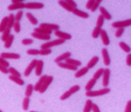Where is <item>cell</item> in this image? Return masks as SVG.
I'll list each match as a JSON object with an SVG mask.
<instances>
[{"label":"cell","instance_id":"1","mask_svg":"<svg viewBox=\"0 0 131 112\" xmlns=\"http://www.w3.org/2000/svg\"><path fill=\"white\" fill-rule=\"evenodd\" d=\"M110 90L109 88H104L98 91H91L86 92V96L88 97H95L102 96L104 95H107L110 93Z\"/></svg>","mask_w":131,"mask_h":112},{"label":"cell","instance_id":"2","mask_svg":"<svg viewBox=\"0 0 131 112\" xmlns=\"http://www.w3.org/2000/svg\"><path fill=\"white\" fill-rule=\"evenodd\" d=\"M80 90V86L79 85H73L72 87H71L70 88V90H68L66 91L64 93H63L60 97V99L61 100H65L70 97V96H72V95H73L75 93H77L78 91Z\"/></svg>","mask_w":131,"mask_h":112},{"label":"cell","instance_id":"3","mask_svg":"<svg viewBox=\"0 0 131 112\" xmlns=\"http://www.w3.org/2000/svg\"><path fill=\"white\" fill-rule=\"evenodd\" d=\"M65 41L61 39H55V40L51 41L48 42L44 43L43 44L41 45V48H51V47L53 46H56L62 45V43H64Z\"/></svg>","mask_w":131,"mask_h":112},{"label":"cell","instance_id":"4","mask_svg":"<svg viewBox=\"0 0 131 112\" xmlns=\"http://www.w3.org/2000/svg\"><path fill=\"white\" fill-rule=\"evenodd\" d=\"M131 25V20L130 19H128L126 20H121V21H116L113 23L112 24L114 28H124V27H129Z\"/></svg>","mask_w":131,"mask_h":112},{"label":"cell","instance_id":"5","mask_svg":"<svg viewBox=\"0 0 131 112\" xmlns=\"http://www.w3.org/2000/svg\"><path fill=\"white\" fill-rule=\"evenodd\" d=\"M110 74H111V71L109 68H106L104 69V72H103V74H102V85L104 88H107V86L109 85L110 83Z\"/></svg>","mask_w":131,"mask_h":112},{"label":"cell","instance_id":"6","mask_svg":"<svg viewBox=\"0 0 131 112\" xmlns=\"http://www.w3.org/2000/svg\"><path fill=\"white\" fill-rule=\"evenodd\" d=\"M53 78L52 76H48L47 78L46 79V80L44 81V82L41 85V87L39 89V92L40 93H44L46 90H47V88H48V86L51 85V83L53 82Z\"/></svg>","mask_w":131,"mask_h":112},{"label":"cell","instance_id":"7","mask_svg":"<svg viewBox=\"0 0 131 112\" xmlns=\"http://www.w3.org/2000/svg\"><path fill=\"white\" fill-rule=\"evenodd\" d=\"M37 60H32V62H30V63L29 64V65L27 66V67L25 69L24 72V76H29L30 74L32 73V72L33 71L34 69H35V67H36V64H37Z\"/></svg>","mask_w":131,"mask_h":112},{"label":"cell","instance_id":"8","mask_svg":"<svg viewBox=\"0 0 131 112\" xmlns=\"http://www.w3.org/2000/svg\"><path fill=\"white\" fill-rule=\"evenodd\" d=\"M102 56L104 65L105 66H109L111 64V60H110L108 50L106 48H104L102 49Z\"/></svg>","mask_w":131,"mask_h":112},{"label":"cell","instance_id":"9","mask_svg":"<svg viewBox=\"0 0 131 112\" xmlns=\"http://www.w3.org/2000/svg\"><path fill=\"white\" fill-rule=\"evenodd\" d=\"M43 7V4L41 2H28L25 4V8L27 9H41Z\"/></svg>","mask_w":131,"mask_h":112},{"label":"cell","instance_id":"10","mask_svg":"<svg viewBox=\"0 0 131 112\" xmlns=\"http://www.w3.org/2000/svg\"><path fill=\"white\" fill-rule=\"evenodd\" d=\"M0 57L4 59H11V60H18L20 58V55L15 53H2L0 54Z\"/></svg>","mask_w":131,"mask_h":112},{"label":"cell","instance_id":"11","mask_svg":"<svg viewBox=\"0 0 131 112\" xmlns=\"http://www.w3.org/2000/svg\"><path fill=\"white\" fill-rule=\"evenodd\" d=\"M55 35L58 37L59 39H63V40H70L72 39V35L69 34V33H67V32H62V31H60V30H57V31H55L54 32Z\"/></svg>","mask_w":131,"mask_h":112},{"label":"cell","instance_id":"12","mask_svg":"<svg viewBox=\"0 0 131 112\" xmlns=\"http://www.w3.org/2000/svg\"><path fill=\"white\" fill-rule=\"evenodd\" d=\"M39 27L41 28H43V29H48L51 31H57L59 30L60 26L56 24H51V23H41L39 25Z\"/></svg>","mask_w":131,"mask_h":112},{"label":"cell","instance_id":"13","mask_svg":"<svg viewBox=\"0 0 131 112\" xmlns=\"http://www.w3.org/2000/svg\"><path fill=\"white\" fill-rule=\"evenodd\" d=\"M43 68V61L41 60H37L36 67H35V75L37 76H41Z\"/></svg>","mask_w":131,"mask_h":112},{"label":"cell","instance_id":"14","mask_svg":"<svg viewBox=\"0 0 131 112\" xmlns=\"http://www.w3.org/2000/svg\"><path fill=\"white\" fill-rule=\"evenodd\" d=\"M100 36L101 39H102V43H103L104 46L110 45V38H109V37H108L107 32L105 29H102V30H101Z\"/></svg>","mask_w":131,"mask_h":112},{"label":"cell","instance_id":"15","mask_svg":"<svg viewBox=\"0 0 131 112\" xmlns=\"http://www.w3.org/2000/svg\"><path fill=\"white\" fill-rule=\"evenodd\" d=\"M25 8V4L23 2L19 4H11V5L8 6V11H15V10H21L23 8Z\"/></svg>","mask_w":131,"mask_h":112},{"label":"cell","instance_id":"16","mask_svg":"<svg viewBox=\"0 0 131 112\" xmlns=\"http://www.w3.org/2000/svg\"><path fill=\"white\" fill-rule=\"evenodd\" d=\"M32 37L35 38L39 40H43V41H48L51 39V35H42V34H39L37 32H32Z\"/></svg>","mask_w":131,"mask_h":112},{"label":"cell","instance_id":"17","mask_svg":"<svg viewBox=\"0 0 131 112\" xmlns=\"http://www.w3.org/2000/svg\"><path fill=\"white\" fill-rule=\"evenodd\" d=\"M100 12V15L102 16V17L104 18V20H112V15L109 13V11H107L106 8L103 7V6H100L99 8Z\"/></svg>","mask_w":131,"mask_h":112},{"label":"cell","instance_id":"18","mask_svg":"<svg viewBox=\"0 0 131 112\" xmlns=\"http://www.w3.org/2000/svg\"><path fill=\"white\" fill-rule=\"evenodd\" d=\"M72 53L70 52H65L63 54H62L60 55H59L55 59V62H56L57 64L59 62H62V61H65L67 59L70 58V56H71Z\"/></svg>","mask_w":131,"mask_h":112},{"label":"cell","instance_id":"19","mask_svg":"<svg viewBox=\"0 0 131 112\" xmlns=\"http://www.w3.org/2000/svg\"><path fill=\"white\" fill-rule=\"evenodd\" d=\"M72 12L74 14L75 16H79V17H80L81 18H89V14L88 13H86V12L83 11H81V10H79L78 8L72 9Z\"/></svg>","mask_w":131,"mask_h":112},{"label":"cell","instance_id":"20","mask_svg":"<svg viewBox=\"0 0 131 112\" xmlns=\"http://www.w3.org/2000/svg\"><path fill=\"white\" fill-rule=\"evenodd\" d=\"M58 67H60V68L66 69V70H71V71H77L78 68V67H74V66L71 65V64H68V63H66V62H63L58 63Z\"/></svg>","mask_w":131,"mask_h":112},{"label":"cell","instance_id":"21","mask_svg":"<svg viewBox=\"0 0 131 112\" xmlns=\"http://www.w3.org/2000/svg\"><path fill=\"white\" fill-rule=\"evenodd\" d=\"M47 75H43V76H41V77H40V79H39V81H37V83H36L35 85H34V91H37L39 92V89L41 87V85L44 82V81L46 80V79L47 78Z\"/></svg>","mask_w":131,"mask_h":112},{"label":"cell","instance_id":"22","mask_svg":"<svg viewBox=\"0 0 131 112\" xmlns=\"http://www.w3.org/2000/svg\"><path fill=\"white\" fill-rule=\"evenodd\" d=\"M88 70H89V69L87 67H83V68H81V70H79V71H77V72L75 73L74 76L76 78H77V79L81 78V76H83L85 74H86L88 72Z\"/></svg>","mask_w":131,"mask_h":112},{"label":"cell","instance_id":"23","mask_svg":"<svg viewBox=\"0 0 131 112\" xmlns=\"http://www.w3.org/2000/svg\"><path fill=\"white\" fill-rule=\"evenodd\" d=\"M7 25H8V16H5L3 18L0 23V32L2 33L7 28Z\"/></svg>","mask_w":131,"mask_h":112},{"label":"cell","instance_id":"24","mask_svg":"<svg viewBox=\"0 0 131 112\" xmlns=\"http://www.w3.org/2000/svg\"><path fill=\"white\" fill-rule=\"evenodd\" d=\"M99 57H97V56H94L93 58L91 59L90 61L88 62V64H87V67H88V69H91V68L94 67L97 64V62H99Z\"/></svg>","mask_w":131,"mask_h":112},{"label":"cell","instance_id":"25","mask_svg":"<svg viewBox=\"0 0 131 112\" xmlns=\"http://www.w3.org/2000/svg\"><path fill=\"white\" fill-rule=\"evenodd\" d=\"M8 79L19 85H23L25 84V81L20 77H17V76H14L10 75Z\"/></svg>","mask_w":131,"mask_h":112},{"label":"cell","instance_id":"26","mask_svg":"<svg viewBox=\"0 0 131 112\" xmlns=\"http://www.w3.org/2000/svg\"><path fill=\"white\" fill-rule=\"evenodd\" d=\"M65 62L76 67H80L81 65V61L78 60H74V59L70 58L67 59V60H65Z\"/></svg>","mask_w":131,"mask_h":112},{"label":"cell","instance_id":"27","mask_svg":"<svg viewBox=\"0 0 131 112\" xmlns=\"http://www.w3.org/2000/svg\"><path fill=\"white\" fill-rule=\"evenodd\" d=\"M34 32L39 33V34H42V35H51L52 34V31L51 30H48V29H43V28H41V27H36L34 29Z\"/></svg>","mask_w":131,"mask_h":112},{"label":"cell","instance_id":"28","mask_svg":"<svg viewBox=\"0 0 131 112\" xmlns=\"http://www.w3.org/2000/svg\"><path fill=\"white\" fill-rule=\"evenodd\" d=\"M15 23H16L15 15L14 14H10L9 16H8V25H7V28L11 29L13 27V26H14Z\"/></svg>","mask_w":131,"mask_h":112},{"label":"cell","instance_id":"29","mask_svg":"<svg viewBox=\"0 0 131 112\" xmlns=\"http://www.w3.org/2000/svg\"><path fill=\"white\" fill-rule=\"evenodd\" d=\"M96 82H97V80L94 79L93 78V79H91V80L89 81L88 83H87L86 86H85V90L86 91V92H87V91H92V88H93L94 85L96 84Z\"/></svg>","mask_w":131,"mask_h":112},{"label":"cell","instance_id":"30","mask_svg":"<svg viewBox=\"0 0 131 112\" xmlns=\"http://www.w3.org/2000/svg\"><path fill=\"white\" fill-rule=\"evenodd\" d=\"M14 36L13 35H11L8 37V39L4 41V47L6 48H11L12 43L14 42Z\"/></svg>","mask_w":131,"mask_h":112},{"label":"cell","instance_id":"31","mask_svg":"<svg viewBox=\"0 0 131 112\" xmlns=\"http://www.w3.org/2000/svg\"><path fill=\"white\" fill-rule=\"evenodd\" d=\"M26 17H27V19L29 20V22H30L32 25H36L38 24V20L36 18L35 16H33L30 12H27V13H26Z\"/></svg>","mask_w":131,"mask_h":112},{"label":"cell","instance_id":"32","mask_svg":"<svg viewBox=\"0 0 131 112\" xmlns=\"http://www.w3.org/2000/svg\"><path fill=\"white\" fill-rule=\"evenodd\" d=\"M93 102L91 99H87L85 104V107L83 108V112H91L92 110V106H93Z\"/></svg>","mask_w":131,"mask_h":112},{"label":"cell","instance_id":"33","mask_svg":"<svg viewBox=\"0 0 131 112\" xmlns=\"http://www.w3.org/2000/svg\"><path fill=\"white\" fill-rule=\"evenodd\" d=\"M119 46H120V48L123 50L124 52H126V53H130V47L129 46L127 43H126L125 42H123V41H121L119 43Z\"/></svg>","mask_w":131,"mask_h":112},{"label":"cell","instance_id":"34","mask_svg":"<svg viewBox=\"0 0 131 112\" xmlns=\"http://www.w3.org/2000/svg\"><path fill=\"white\" fill-rule=\"evenodd\" d=\"M8 74H10L11 76L21 78V74H20V73L18 70H16L15 68H14V67H9V68H8Z\"/></svg>","mask_w":131,"mask_h":112},{"label":"cell","instance_id":"35","mask_svg":"<svg viewBox=\"0 0 131 112\" xmlns=\"http://www.w3.org/2000/svg\"><path fill=\"white\" fill-rule=\"evenodd\" d=\"M11 29L9 28H6V29L2 32V35L1 37V39H2V41H5L8 37L11 35Z\"/></svg>","mask_w":131,"mask_h":112},{"label":"cell","instance_id":"36","mask_svg":"<svg viewBox=\"0 0 131 112\" xmlns=\"http://www.w3.org/2000/svg\"><path fill=\"white\" fill-rule=\"evenodd\" d=\"M34 91V85L32 84H28L26 87L25 91V97H29L32 95V92Z\"/></svg>","mask_w":131,"mask_h":112},{"label":"cell","instance_id":"37","mask_svg":"<svg viewBox=\"0 0 131 112\" xmlns=\"http://www.w3.org/2000/svg\"><path fill=\"white\" fill-rule=\"evenodd\" d=\"M29 102H30V99L27 97H25L23 101V109L24 111H27L29 109Z\"/></svg>","mask_w":131,"mask_h":112},{"label":"cell","instance_id":"38","mask_svg":"<svg viewBox=\"0 0 131 112\" xmlns=\"http://www.w3.org/2000/svg\"><path fill=\"white\" fill-rule=\"evenodd\" d=\"M58 4H60V6H61L62 8H64L67 11L72 12V8H71L70 6L68 5L67 3H66V2L64 1V0H60V1H58Z\"/></svg>","mask_w":131,"mask_h":112},{"label":"cell","instance_id":"39","mask_svg":"<svg viewBox=\"0 0 131 112\" xmlns=\"http://www.w3.org/2000/svg\"><path fill=\"white\" fill-rule=\"evenodd\" d=\"M102 30V28L98 27H95V29H93V31L92 32V37L94 39H97V38L100 37V32Z\"/></svg>","mask_w":131,"mask_h":112},{"label":"cell","instance_id":"40","mask_svg":"<svg viewBox=\"0 0 131 112\" xmlns=\"http://www.w3.org/2000/svg\"><path fill=\"white\" fill-rule=\"evenodd\" d=\"M103 72H104V69L102 68H100L98 70H97L95 73L93 75V79L95 80H98L101 77L103 74Z\"/></svg>","mask_w":131,"mask_h":112},{"label":"cell","instance_id":"41","mask_svg":"<svg viewBox=\"0 0 131 112\" xmlns=\"http://www.w3.org/2000/svg\"><path fill=\"white\" fill-rule=\"evenodd\" d=\"M52 53L51 48H41L39 50V55H48Z\"/></svg>","mask_w":131,"mask_h":112},{"label":"cell","instance_id":"42","mask_svg":"<svg viewBox=\"0 0 131 112\" xmlns=\"http://www.w3.org/2000/svg\"><path fill=\"white\" fill-rule=\"evenodd\" d=\"M101 2H102V0H95L93 5L91 8V12H95L97 8H100V5Z\"/></svg>","mask_w":131,"mask_h":112},{"label":"cell","instance_id":"43","mask_svg":"<svg viewBox=\"0 0 131 112\" xmlns=\"http://www.w3.org/2000/svg\"><path fill=\"white\" fill-rule=\"evenodd\" d=\"M104 23V18L102 17V16L100 15L97 18V20L96 22V26L98 27H100L102 28V27L103 26V25Z\"/></svg>","mask_w":131,"mask_h":112},{"label":"cell","instance_id":"44","mask_svg":"<svg viewBox=\"0 0 131 112\" xmlns=\"http://www.w3.org/2000/svg\"><path fill=\"white\" fill-rule=\"evenodd\" d=\"M23 11L22 10H19L17 14L15 15V20H16V22H19L21 20L22 18H23Z\"/></svg>","mask_w":131,"mask_h":112},{"label":"cell","instance_id":"45","mask_svg":"<svg viewBox=\"0 0 131 112\" xmlns=\"http://www.w3.org/2000/svg\"><path fill=\"white\" fill-rule=\"evenodd\" d=\"M27 53L30 55H37L39 53V50L38 49H28Z\"/></svg>","mask_w":131,"mask_h":112},{"label":"cell","instance_id":"46","mask_svg":"<svg viewBox=\"0 0 131 112\" xmlns=\"http://www.w3.org/2000/svg\"><path fill=\"white\" fill-rule=\"evenodd\" d=\"M13 27H14V30L16 33H19L21 30V27H20V24L19 22H16L14 23Z\"/></svg>","mask_w":131,"mask_h":112},{"label":"cell","instance_id":"47","mask_svg":"<svg viewBox=\"0 0 131 112\" xmlns=\"http://www.w3.org/2000/svg\"><path fill=\"white\" fill-rule=\"evenodd\" d=\"M65 2H66V3H67V4L70 6V7L72 8V9L77 8V3L75 2L74 1H73V0H66Z\"/></svg>","mask_w":131,"mask_h":112},{"label":"cell","instance_id":"48","mask_svg":"<svg viewBox=\"0 0 131 112\" xmlns=\"http://www.w3.org/2000/svg\"><path fill=\"white\" fill-rule=\"evenodd\" d=\"M0 64L2 65L3 67H6V68L9 67V65H10L9 62H8V61H6V59L2 58H1V57H0Z\"/></svg>","mask_w":131,"mask_h":112},{"label":"cell","instance_id":"49","mask_svg":"<svg viewBox=\"0 0 131 112\" xmlns=\"http://www.w3.org/2000/svg\"><path fill=\"white\" fill-rule=\"evenodd\" d=\"M33 42H34V41H33V39H23L22 40V43H23V45L25 46L30 45V44H32Z\"/></svg>","mask_w":131,"mask_h":112},{"label":"cell","instance_id":"50","mask_svg":"<svg viewBox=\"0 0 131 112\" xmlns=\"http://www.w3.org/2000/svg\"><path fill=\"white\" fill-rule=\"evenodd\" d=\"M123 32H124V28H118V29H117L115 34L116 37L120 38L123 35Z\"/></svg>","mask_w":131,"mask_h":112},{"label":"cell","instance_id":"51","mask_svg":"<svg viewBox=\"0 0 131 112\" xmlns=\"http://www.w3.org/2000/svg\"><path fill=\"white\" fill-rule=\"evenodd\" d=\"M94 2H95V0H89V1H88L86 4V8L88 10H91V8H92V6L93 5Z\"/></svg>","mask_w":131,"mask_h":112},{"label":"cell","instance_id":"52","mask_svg":"<svg viewBox=\"0 0 131 112\" xmlns=\"http://www.w3.org/2000/svg\"><path fill=\"white\" fill-rule=\"evenodd\" d=\"M124 112H131V101L129 100L127 102L126 106V109H125V111Z\"/></svg>","mask_w":131,"mask_h":112},{"label":"cell","instance_id":"53","mask_svg":"<svg viewBox=\"0 0 131 112\" xmlns=\"http://www.w3.org/2000/svg\"><path fill=\"white\" fill-rule=\"evenodd\" d=\"M92 111H93V112H101L100 111V109L99 107H98L96 104H93V106H92Z\"/></svg>","mask_w":131,"mask_h":112},{"label":"cell","instance_id":"54","mask_svg":"<svg viewBox=\"0 0 131 112\" xmlns=\"http://www.w3.org/2000/svg\"><path fill=\"white\" fill-rule=\"evenodd\" d=\"M126 64L128 66V67H130L131 66V54L128 53V55H127V58H126Z\"/></svg>","mask_w":131,"mask_h":112},{"label":"cell","instance_id":"55","mask_svg":"<svg viewBox=\"0 0 131 112\" xmlns=\"http://www.w3.org/2000/svg\"><path fill=\"white\" fill-rule=\"evenodd\" d=\"M0 72H2L3 74H8V68H6V67H3L2 65H1V64H0Z\"/></svg>","mask_w":131,"mask_h":112},{"label":"cell","instance_id":"56","mask_svg":"<svg viewBox=\"0 0 131 112\" xmlns=\"http://www.w3.org/2000/svg\"><path fill=\"white\" fill-rule=\"evenodd\" d=\"M22 2H23V0H12L11 1L12 4H19Z\"/></svg>","mask_w":131,"mask_h":112},{"label":"cell","instance_id":"57","mask_svg":"<svg viewBox=\"0 0 131 112\" xmlns=\"http://www.w3.org/2000/svg\"><path fill=\"white\" fill-rule=\"evenodd\" d=\"M29 112H38V111H31Z\"/></svg>","mask_w":131,"mask_h":112},{"label":"cell","instance_id":"58","mask_svg":"<svg viewBox=\"0 0 131 112\" xmlns=\"http://www.w3.org/2000/svg\"><path fill=\"white\" fill-rule=\"evenodd\" d=\"M0 112H3V111H2V110H1V109H0Z\"/></svg>","mask_w":131,"mask_h":112}]
</instances>
